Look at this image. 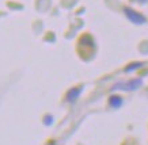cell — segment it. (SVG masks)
Masks as SVG:
<instances>
[{"instance_id":"3957f363","label":"cell","mask_w":148,"mask_h":145,"mask_svg":"<svg viewBox=\"0 0 148 145\" xmlns=\"http://www.w3.org/2000/svg\"><path fill=\"white\" fill-rule=\"evenodd\" d=\"M82 91H83V87H76V88H71V90L67 92V95H65V100H67L68 103H73L75 100L80 96Z\"/></svg>"},{"instance_id":"6da1fadb","label":"cell","mask_w":148,"mask_h":145,"mask_svg":"<svg viewBox=\"0 0 148 145\" xmlns=\"http://www.w3.org/2000/svg\"><path fill=\"white\" fill-rule=\"evenodd\" d=\"M143 86V80L141 79H132L129 82H121L116 84V86H113L112 90L116 91V90H124V91H135L137 88Z\"/></svg>"},{"instance_id":"7a4b0ae2","label":"cell","mask_w":148,"mask_h":145,"mask_svg":"<svg viewBox=\"0 0 148 145\" xmlns=\"http://www.w3.org/2000/svg\"><path fill=\"white\" fill-rule=\"evenodd\" d=\"M124 12H125L126 18L129 19L132 23H135V25H144L145 20H147L144 15H141L140 12L135 11V10L129 8V7H125V8H124Z\"/></svg>"},{"instance_id":"8992f818","label":"cell","mask_w":148,"mask_h":145,"mask_svg":"<svg viewBox=\"0 0 148 145\" xmlns=\"http://www.w3.org/2000/svg\"><path fill=\"white\" fill-rule=\"evenodd\" d=\"M139 1H141V3H144V1H147V0H139Z\"/></svg>"},{"instance_id":"277c9868","label":"cell","mask_w":148,"mask_h":145,"mask_svg":"<svg viewBox=\"0 0 148 145\" xmlns=\"http://www.w3.org/2000/svg\"><path fill=\"white\" fill-rule=\"evenodd\" d=\"M109 103H110V106H112V107L118 109V107L122 104V99L120 98V96H112V98H110V100H109Z\"/></svg>"},{"instance_id":"5b68a950","label":"cell","mask_w":148,"mask_h":145,"mask_svg":"<svg viewBox=\"0 0 148 145\" xmlns=\"http://www.w3.org/2000/svg\"><path fill=\"white\" fill-rule=\"evenodd\" d=\"M143 67V63H133L128 65V68H125V72H132V71H136V69H139Z\"/></svg>"}]
</instances>
